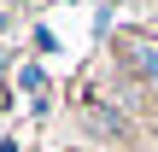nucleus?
I'll return each instance as SVG.
<instances>
[{"label": "nucleus", "instance_id": "obj_1", "mask_svg": "<svg viewBox=\"0 0 158 152\" xmlns=\"http://www.w3.org/2000/svg\"><path fill=\"white\" fill-rule=\"evenodd\" d=\"M141 64H147V76L158 82V47H141Z\"/></svg>", "mask_w": 158, "mask_h": 152}]
</instances>
